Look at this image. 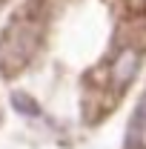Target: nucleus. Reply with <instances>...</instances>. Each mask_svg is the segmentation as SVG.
Wrapping results in <instances>:
<instances>
[{"label": "nucleus", "instance_id": "1", "mask_svg": "<svg viewBox=\"0 0 146 149\" xmlns=\"http://www.w3.org/2000/svg\"><path fill=\"white\" fill-rule=\"evenodd\" d=\"M40 20H35L32 15L20 12L17 17L12 20L3 35H0V72L6 77L17 74L37 49V40H40Z\"/></svg>", "mask_w": 146, "mask_h": 149}, {"label": "nucleus", "instance_id": "2", "mask_svg": "<svg viewBox=\"0 0 146 149\" xmlns=\"http://www.w3.org/2000/svg\"><path fill=\"white\" fill-rule=\"evenodd\" d=\"M140 55H143V49H138L132 43H126V46L117 49L115 60L109 63V83L115 89H123V86L132 83V77L140 69Z\"/></svg>", "mask_w": 146, "mask_h": 149}, {"label": "nucleus", "instance_id": "3", "mask_svg": "<svg viewBox=\"0 0 146 149\" xmlns=\"http://www.w3.org/2000/svg\"><path fill=\"white\" fill-rule=\"evenodd\" d=\"M143 146H146V95L140 97L126 126V138H123V149H143Z\"/></svg>", "mask_w": 146, "mask_h": 149}, {"label": "nucleus", "instance_id": "4", "mask_svg": "<svg viewBox=\"0 0 146 149\" xmlns=\"http://www.w3.org/2000/svg\"><path fill=\"white\" fill-rule=\"evenodd\" d=\"M9 103H12V109H15V112L26 115V118H37V115H40V106H37V100H35L29 92L15 89V92L9 95Z\"/></svg>", "mask_w": 146, "mask_h": 149}]
</instances>
